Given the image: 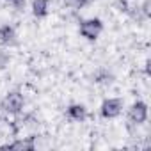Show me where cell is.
I'll return each instance as SVG.
<instances>
[{
  "mask_svg": "<svg viewBox=\"0 0 151 151\" xmlns=\"http://www.w3.org/2000/svg\"><path fill=\"white\" fill-rule=\"evenodd\" d=\"M0 105H2L4 112H7L11 116H16V114H20L23 110L25 98H23V94L20 91H11V93H7L4 96V100H2V103H0Z\"/></svg>",
  "mask_w": 151,
  "mask_h": 151,
  "instance_id": "7a4b0ae2",
  "label": "cell"
},
{
  "mask_svg": "<svg viewBox=\"0 0 151 151\" xmlns=\"http://www.w3.org/2000/svg\"><path fill=\"white\" fill-rule=\"evenodd\" d=\"M16 39V30L11 25H2L0 27V43L2 45H11Z\"/></svg>",
  "mask_w": 151,
  "mask_h": 151,
  "instance_id": "52a82bcc",
  "label": "cell"
},
{
  "mask_svg": "<svg viewBox=\"0 0 151 151\" xmlns=\"http://www.w3.org/2000/svg\"><path fill=\"white\" fill-rule=\"evenodd\" d=\"M142 13H144L146 18L151 16V13H149V0H144V4H142Z\"/></svg>",
  "mask_w": 151,
  "mask_h": 151,
  "instance_id": "8fae6325",
  "label": "cell"
},
{
  "mask_svg": "<svg viewBox=\"0 0 151 151\" xmlns=\"http://www.w3.org/2000/svg\"><path fill=\"white\" fill-rule=\"evenodd\" d=\"M128 119L133 124H142L147 121V103L142 100L133 101V105L128 109Z\"/></svg>",
  "mask_w": 151,
  "mask_h": 151,
  "instance_id": "277c9868",
  "label": "cell"
},
{
  "mask_svg": "<svg viewBox=\"0 0 151 151\" xmlns=\"http://www.w3.org/2000/svg\"><path fill=\"white\" fill-rule=\"evenodd\" d=\"M66 114H68V117L71 121H84L87 117V109L82 103H73V105L68 107Z\"/></svg>",
  "mask_w": 151,
  "mask_h": 151,
  "instance_id": "5b68a950",
  "label": "cell"
},
{
  "mask_svg": "<svg viewBox=\"0 0 151 151\" xmlns=\"http://www.w3.org/2000/svg\"><path fill=\"white\" fill-rule=\"evenodd\" d=\"M50 13V0H32V14L36 18H46Z\"/></svg>",
  "mask_w": 151,
  "mask_h": 151,
  "instance_id": "8992f818",
  "label": "cell"
},
{
  "mask_svg": "<svg viewBox=\"0 0 151 151\" xmlns=\"http://www.w3.org/2000/svg\"><path fill=\"white\" fill-rule=\"evenodd\" d=\"M123 109H124V101L121 98H107L100 107V116L103 119H116L123 114Z\"/></svg>",
  "mask_w": 151,
  "mask_h": 151,
  "instance_id": "3957f363",
  "label": "cell"
},
{
  "mask_svg": "<svg viewBox=\"0 0 151 151\" xmlns=\"http://www.w3.org/2000/svg\"><path fill=\"white\" fill-rule=\"evenodd\" d=\"M4 147H7V149H22V151H25V149H34V142L32 140H23V139H18V140H14L13 144H7V146H4Z\"/></svg>",
  "mask_w": 151,
  "mask_h": 151,
  "instance_id": "ba28073f",
  "label": "cell"
},
{
  "mask_svg": "<svg viewBox=\"0 0 151 151\" xmlns=\"http://www.w3.org/2000/svg\"><path fill=\"white\" fill-rule=\"evenodd\" d=\"M78 32L84 39L87 41H96L100 37V34L103 32V22L100 18H87L84 22H80Z\"/></svg>",
  "mask_w": 151,
  "mask_h": 151,
  "instance_id": "6da1fadb",
  "label": "cell"
},
{
  "mask_svg": "<svg viewBox=\"0 0 151 151\" xmlns=\"http://www.w3.org/2000/svg\"><path fill=\"white\" fill-rule=\"evenodd\" d=\"M87 2H89V0H64V6H66L68 9L78 11V9H82V7H86Z\"/></svg>",
  "mask_w": 151,
  "mask_h": 151,
  "instance_id": "9c48e42d",
  "label": "cell"
},
{
  "mask_svg": "<svg viewBox=\"0 0 151 151\" xmlns=\"http://www.w3.org/2000/svg\"><path fill=\"white\" fill-rule=\"evenodd\" d=\"M9 60H11V59H9V55H7V53L0 52V69H4V68L9 64Z\"/></svg>",
  "mask_w": 151,
  "mask_h": 151,
  "instance_id": "30bf717a",
  "label": "cell"
},
{
  "mask_svg": "<svg viewBox=\"0 0 151 151\" xmlns=\"http://www.w3.org/2000/svg\"><path fill=\"white\" fill-rule=\"evenodd\" d=\"M6 2H9V4H14V6H20V4H22V0H6Z\"/></svg>",
  "mask_w": 151,
  "mask_h": 151,
  "instance_id": "7c38bea8",
  "label": "cell"
}]
</instances>
